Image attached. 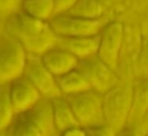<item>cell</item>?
Segmentation results:
<instances>
[{"label": "cell", "mask_w": 148, "mask_h": 136, "mask_svg": "<svg viewBox=\"0 0 148 136\" xmlns=\"http://www.w3.org/2000/svg\"><path fill=\"white\" fill-rule=\"evenodd\" d=\"M21 9L39 20L50 21L54 16L53 0H22Z\"/></svg>", "instance_id": "2e32d148"}, {"label": "cell", "mask_w": 148, "mask_h": 136, "mask_svg": "<svg viewBox=\"0 0 148 136\" xmlns=\"http://www.w3.org/2000/svg\"><path fill=\"white\" fill-rule=\"evenodd\" d=\"M49 22L57 36H94L98 35L106 24L102 17L87 19L66 13L54 15Z\"/></svg>", "instance_id": "8992f818"}, {"label": "cell", "mask_w": 148, "mask_h": 136, "mask_svg": "<svg viewBox=\"0 0 148 136\" xmlns=\"http://www.w3.org/2000/svg\"><path fill=\"white\" fill-rule=\"evenodd\" d=\"M133 101V84H117L103 94L105 126L114 134L130 120Z\"/></svg>", "instance_id": "3957f363"}, {"label": "cell", "mask_w": 148, "mask_h": 136, "mask_svg": "<svg viewBox=\"0 0 148 136\" xmlns=\"http://www.w3.org/2000/svg\"><path fill=\"white\" fill-rule=\"evenodd\" d=\"M40 57L45 66L56 77H59L77 67V64H79V58L76 56L57 45L46 50L43 55H40Z\"/></svg>", "instance_id": "7c38bea8"}, {"label": "cell", "mask_w": 148, "mask_h": 136, "mask_svg": "<svg viewBox=\"0 0 148 136\" xmlns=\"http://www.w3.org/2000/svg\"><path fill=\"white\" fill-rule=\"evenodd\" d=\"M65 96L68 100L81 127L92 128L105 124L102 93L90 88Z\"/></svg>", "instance_id": "277c9868"}, {"label": "cell", "mask_w": 148, "mask_h": 136, "mask_svg": "<svg viewBox=\"0 0 148 136\" xmlns=\"http://www.w3.org/2000/svg\"><path fill=\"white\" fill-rule=\"evenodd\" d=\"M51 101H52V108H53L54 126L58 134H64L66 130L75 126H80L65 95L54 96L51 99Z\"/></svg>", "instance_id": "4fadbf2b"}, {"label": "cell", "mask_w": 148, "mask_h": 136, "mask_svg": "<svg viewBox=\"0 0 148 136\" xmlns=\"http://www.w3.org/2000/svg\"><path fill=\"white\" fill-rule=\"evenodd\" d=\"M148 113V74L133 83V101L128 121H136Z\"/></svg>", "instance_id": "5bb4252c"}, {"label": "cell", "mask_w": 148, "mask_h": 136, "mask_svg": "<svg viewBox=\"0 0 148 136\" xmlns=\"http://www.w3.org/2000/svg\"><path fill=\"white\" fill-rule=\"evenodd\" d=\"M146 116H148V113H147V114H146Z\"/></svg>", "instance_id": "603a6c76"}, {"label": "cell", "mask_w": 148, "mask_h": 136, "mask_svg": "<svg viewBox=\"0 0 148 136\" xmlns=\"http://www.w3.org/2000/svg\"><path fill=\"white\" fill-rule=\"evenodd\" d=\"M6 134L24 136H51L58 134L54 126L51 99L43 96L29 109L17 113Z\"/></svg>", "instance_id": "7a4b0ae2"}, {"label": "cell", "mask_w": 148, "mask_h": 136, "mask_svg": "<svg viewBox=\"0 0 148 136\" xmlns=\"http://www.w3.org/2000/svg\"><path fill=\"white\" fill-rule=\"evenodd\" d=\"M9 95L16 114L29 109L43 98L37 87L23 74L9 83Z\"/></svg>", "instance_id": "30bf717a"}, {"label": "cell", "mask_w": 148, "mask_h": 136, "mask_svg": "<svg viewBox=\"0 0 148 136\" xmlns=\"http://www.w3.org/2000/svg\"><path fill=\"white\" fill-rule=\"evenodd\" d=\"M3 31V24H2V20H0V35L2 34Z\"/></svg>", "instance_id": "7402d4cb"}, {"label": "cell", "mask_w": 148, "mask_h": 136, "mask_svg": "<svg viewBox=\"0 0 148 136\" xmlns=\"http://www.w3.org/2000/svg\"><path fill=\"white\" fill-rule=\"evenodd\" d=\"M3 30L17 40L27 53L40 56L57 44L58 36L50 22L36 19L22 9L6 20Z\"/></svg>", "instance_id": "6da1fadb"}, {"label": "cell", "mask_w": 148, "mask_h": 136, "mask_svg": "<svg viewBox=\"0 0 148 136\" xmlns=\"http://www.w3.org/2000/svg\"><path fill=\"white\" fill-rule=\"evenodd\" d=\"M15 115L16 112L9 95V84L0 85V134H6Z\"/></svg>", "instance_id": "e0dca14e"}, {"label": "cell", "mask_w": 148, "mask_h": 136, "mask_svg": "<svg viewBox=\"0 0 148 136\" xmlns=\"http://www.w3.org/2000/svg\"><path fill=\"white\" fill-rule=\"evenodd\" d=\"M124 40V27L120 22H109L99 33L97 56L113 70L118 69Z\"/></svg>", "instance_id": "9c48e42d"}, {"label": "cell", "mask_w": 148, "mask_h": 136, "mask_svg": "<svg viewBox=\"0 0 148 136\" xmlns=\"http://www.w3.org/2000/svg\"><path fill=\"white\" fill-rule=\"evenodd\" d=\"M57 46L62 48L79 59L97 55L99 45V34L94 36H58Z\"/></svg>", "instance_id": "8fae6325"}, {"label": "cell", "mask_w": 148, "mask_h": 136, "mask_svg": "<svg viewBox=\"0 0 148 136\" xmlns=\"http://www.w3.org/2000/svg\"><path fill=\"white\" fill-rule=\"evenodd\" d=\"M77 69L83 73L90 87L102 94L118 84L116 70L104 63L97 55L79 59Z\"/></svg>", "instance_id": "52a82bcc"}, {"label": "cell", "mask_w": 148, "mask_h": 136, "mask_svg": "<svg viewBox=\"0 0 148 136\" xmlns=\"http://www.w3.org/2000/svg\"><path fill=\"white\" fill-rule=\"evenodd\" d=\"M102 13L103 7L99 0H77L73 7L66 12V14L87 19H98Z\"/></svg>", "instance_id": "ac0fdd59"}, {"label": "cell", "mask_w": 148, "mask_h": 136, "mask_svg": "<svg viewBox=\"0 0 148 136\" xmlns=\"http://www.w3.org/2000/svg\"><path fill=\"white\" fill-rule=\"evenodd\" d=\"M57 83L62 95H71L91 88L88 80L77 67L57 77Z\"/></svg>", "instance_id": "9a60e30c"}, {"label": "cell", "mask_w": 148, "mask_h": 136, "mask_svg": "<svg viewBox=\"0 0 148 136\" xmlns=\"http://www.w3.org/2000/svg\"><path fill=\"white\" fill-rule=\"evenodd\" d=\"M140 64L142 65V70H145L146 74H148V42H146L142 53H141V59H140Z\"/></svg>", "instance_id": "44dd1931"}, {"label": "cell", "mask_w": 148, "mask_h": 136, "mask_svg": "<svg viewBox=\"0 0 148 136\" xmlns=\"http://www.w3.org/2000/svg\"><path fill=\"white\" fill-rule=\"evenodd\" d=\"M27 51L5 30L0 35V85L9 84L23 74Z\"/></svg>", "instance_id": "5b68a950"}, {"label": "cell", "mask_w": 148, "mask_h": 136, "mask_svg": "<svg viewBox=\"0 0 148 136\" xmlns=\"http://www.w3.org/2000/svg\"><path fill=\"white\" fill-rule=\"evenodd\" d=\"M76 1L77 0H53V3H54V15L66 13L69 8L73 7V5Z\"/></svg>", "instance_id": "ffe728a7"}, {"label": "cell", "mask_w": 148, "mask_h": 136, "mask_svg": "<svg viewBox=\"0 0 148 136\" xmlns=\"http://www.w3.org/2000/svg\"><path fill=\"white\" fill-rule=\"evenodd\" d=\"M21 3L22 0H0V20H7L21 10Z\"/></svg>", "instance_id": "d6986e66"}, {"label": "cell", "mask_w": 148, "mask_h": 136, "mask_svg": "<svg viewBox=\"0 0 148 136\" xmlns=\"http://www.w3.org/2000/svg\"><path fill=\"white\" fill-rule=\"evenodd\" d=\"M23 76L37 87L43 96L52 99L62 95L57 83V77L45 66L39 55L27 53Z\"/></svg>", "instance_id": "ba28073f"}]
</instances>
